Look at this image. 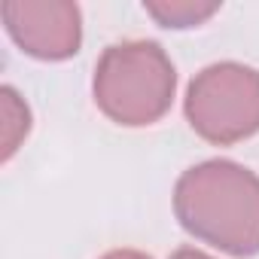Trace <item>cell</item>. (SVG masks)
Masks as SVG:
<instances>
[{
	"label": "cell",
	"instance_id": "1",
	"mask_svg": "<svg viewBox=\"0 0 259 259\" xmlns=\"http://www.w3.org/2000/svg\"><path fill=\"white\" fill-rule=\"evenodd\" d=\"M174 213L192 238L223 253H259V177L238 162L210 159L183 171Z\"/></svg>",
	"mask_w": 259,
	"mask_h": 259
},
{
	"label": "cell",
	"instance_id": "2",
	"mask_svg": "<svg viewBox=\"0 0 259 259\" xmlns=\"http://www.w3.org/2000/svg\"><path fill=\"white\" fill-rule=\"evenodd\" d=\"M95 104L125 128L159 122L174 101L177 70L168 52L153 40H125L104 49L95 64Z\"/></svg>",
	"mask_w": 259,
	"mask_h": 259
},
{
	"label": "cell",
	"instance_id": "3",
	"mask_svg": "<svg viewBox=\"0 0 259 259\" xmlns=\"http://www.w3.org/2000/svg\"><path fill=\"white\" fill-rule=\"evenodd\" d=\"M186 119L192 132L217 147H232L259 132V70L220 61L195 73L186 89Z\"/></svg>",
	"mask_w": 259,
	"mask_h": 259
},
{
	"label": "cell",
	"instance_id": "4",
	"mask_svg": "<svg viewBox=\"0 0 259 259\" xmlns=\"http://www.w3.org/2000/svg\"><path fill=\"white\" fill-rule=\"evenodd\" d=\"M4 25L13 43L40 61H64L82 43V13L67 0H10Z\"/></svg>",
	"mask_w": 259,
	"mask_h": 259
},
{
	"label": "cell",
	"instance_id": "5",
	"mask_svg": "<svg viewBox=\"0 0 259 259\" xmlns=\"http://www.w3.org/2000/svg\"><path fill=\"white\" fill-rule=\"evenodd\" d=\"M144 10L162 28L183 31V28H198L201 22H207L220 10V4H198V0H150V4H144Z\"/></svg>",
	"mask_w": 259,
	"mask_h": 259
},
{
	"label": "cell",
	"instance_id": "6",
	"mask_svg": "<svg viewBox=\"0 0 259 259\" xmlns=\"http://www.w3.org/2000/svg\"><path fill=\"white\" fill-rule=\"evenodd\" d=\"M0 113H4V162H10L31 132V110L13 85H4L0 89Z\"/></svg>",
	"mask_w": 259,
	"mask_h": 259
},
{
	"label": "cell",
	"instance_id": "7",
	"mask_svg": "<svg viewBox=\"0 0 259 259\" xmlns=\"http://www.w3.org/2000/svg\"><path fill=\"white\" fill-rule=\"evenodd\" d=\"M101 259H153V256H147V253H141V250H110V253H104Z\"/></svg>",
	"mask_w": 259,
	"mask_h": 259
},
{
	"label": "cell",
	"instance_id": "8",
	"mask_svg": "<svg viewBox=\"0 0 259 259\" xmlns=\"http://www.w3.org/2000/svg\"><path fill=\"white\" fill-rule=\"evenodd\" d=\"M171 259H213V256H207V253H201L195 247H180V250L171 253Z\"/></svg>",
	"mask_w": 259,
	"mask_h": 259
}]
</instances>
